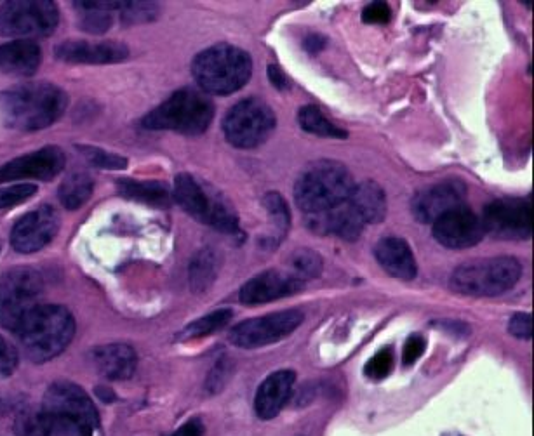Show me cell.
Wrapping results in <instances>:
<instances>
[{
  "instance_id": "1",
  "label": "cell",
  "mask_w": 534,
  "mask_h": 436,
  "mask_svg": "<svg viewBox=\"0 0 534 436\" xmlns=\"http://www.w3.org/2000/svg\"><path fill=\"white\" fill-rule=\"evenodd\" d=\"M98 424V410L86 391L58 381L49 386L39 412L21 417L18 431L23 436H93Z\"/></svg>"
},
{
  "instance_id": "2",
  "label": "cell",
  "mask_w": 534,
  "mask_h": 436,
  "mask_svg": "<svg viewBox=\"0 0 534 436\" xmlns=\"http://www.w3.org/2000/svg\"><path fill=\"white\" fill-rule=\"evenodd\" d=\"M68 96L49 82H32L7 89L0 94V117L16 131H41L61 119Z\"/></svg>"
},
{
  "instance_id": "3",
  "label": "cell",
  "mask_w": 534,
  "mask_h": 436,
  "mask_svg": "<svg viewBox=\"0 0 534 436\" xmlns=\"http://www.w3.org/2000/svg\"><path fill=\"white\" fill-rule=\"evenodd\" d=\"M18 339L27 358L44 364L67 350L75 336V318L65 306L41 304L18 327Z\"/></svg>"
},
{
  "instance_id": "4",
  "label": "cell",
  "mask_w": 534,
  "mask_h": 436,
  "mask_svg": "<svg viewBox=\"0 0 534 436\" xmlns=\"http://www.w3.org/2000/svg\"><path fill=\"white\" fill-rule=\"evenodd\" d=\"M192 75L202 93L227 96L241 91L253 75L251 56L232 44H216L195 56Z\"/></svg>"
},
{
  "instance_id": "5",
  "label": "cell",
  "mask_w": 534,
  "mask_h": 436,
  "mask_svg": "<svg viewBox=\"0 0 534 436\" xmlns=\"http://www.w3.org/2000/svg\"><path fill=\"white\" fill-rule=\"evenodd\" d=\"M347 167L334 160H319L294 185V200L305 214H319L347 202L354 188Z\"/></svg>"
},
{
  "instance_id": "6",
  "label": "cell",
  "mask_w": 534,
  "mask_h": 436,
  "mask_svg": "<svg viewBox=\"0 0 534 436\" xmlns=\"http://www.w3.org/2000/svg\"><path fill=\"white\" fill-rule=\"evenodd\" d=\"M214 119V105L206 93L195 87H183L171 94L162 105L141 120V126L150 131H174V133H206Z\"/></svg>"
},
{
  "instance_id": "7",
  "label": "cell",
  "mask_w": 534,
  "mask_h": 436,
  "mask_svg": "<svg viewBox=\"0 0 534 436\" xmlns=\"http://www.w3.org/2000/svg\"><path fill=\"white\" fill-rule=\"evenodd\" d=\"M174 200L202 225L227 235H239V218L227 199L192 174H178L174 179Z\"/></svg>"
},
{
  "instance_id": "8",
  "label": "cell",
  "mask_w": 534,
  "mask_h": 436,
  "mask_svg": "<svg viewBox=\"0 0 534 436\" xmlns=\"http://www.w3.org/2000/svg\"><path fill=\"white\" fill-rule=\"evenodd\" d=\"M521 273V263L510 256L475 259L453 271L449 287L463 296L494 298L510 291L519 282Z\"/></svg>"
},
{
  "instance_id": "9",
  "label": "cell",
  "mask_w": 534,
  "mask_h": 436,
  "mask_svg": "<svg viewBox=\"0 0 534 436\" xmlns=\"http://www.w3.org/2000/svg\"><path fill=\"white\" fill-rule=\"evenodd\" d=\"M44 280L32 268H14L0 278V325L16 332L23 320L41 306Z\"/></svg>"
},
{
  "instance_id": "10",
  "label": "cell",
  "mask_w": 534,
  "mask_h": 436,
  "mask_svg": "<svg viewBox=\"0 0 534 436\" xmlns=\"http://www.w3.org/2000/svg\"><path fill=\"white\" fill-rule=\"evenodd\" d=\"M277 126L275 113L260 98H246L228 110L223 119V133L230 145L256 148L267 141Z\"/></svg>"
},
{
  "instance_id": "11",
  "label": "cell",
  "mask_w": 534,
  "mask_h": 436,
  "mask_svg": "<svg viewBox=\"0 0 534 436\" xmlns=\"http://www.w3.org/2000/svg\"><path fill=\"white\" fill-rule=\"evenodd\" d=\"M60 21V11L49 0H14L0 6V35L47 37Z\"/></svg>"
},
{
  "instance_id": "12",
  "label": "cell",
  "mask_w": 534,
  "mask_h": 436,
  "mask_svg": "<svg viewBox=\"0 0 534 436\" xmlns=\"http://www.w3.org/2000/svg\"><path fill=\"white\" fill-rule=\"evenodd\" d=\"M303 320L305 315L300 310L277 311L265 317L251 318L235 325L230 332V341L244 350L263 348L291 336Z\"/></svg>"
},
{
  "instance_id": "13",
  "label": "cell",
  "mask_w": 534,
  "mask_h": 436,
  "mask_svg": "<svg viewBox=\"0 0 534 436\" xmlns=\"http://www.w3.org/2000/svg\"><path fill=\"white\" fill-rule=\"evenodd\" d=\"M484 233L501 240H524L533 233L531 199L494 200L484 209L481 218Z\"/></svg>"
},
{
  "instance_id": "14",
  "label": "cell",
  "mask_w": 534,
  "mask_h": 436,
  "mask_svg": "<svg viewBox=\"0 0 534 436\" xmlns=\"http://www.w3.org/2000/svg\"><path fill=\"white\" fill-rule=\"evenodd\" d=\"M60 228V218L51 205H41L39 209L28 212L14 225L11 244L20 254H34L51 244Z\"/></svg>"
},
{
  "instance_id": "15",
  "label": "cell",
  "mask_w": 534,
  "mask_h": 436,
  "mask_svg": "<svg viewBox=\"0 0 534 436\" xmlns=\"http://www.w3.org/2000/svg\"><path fill=\"white\" fill-rule=\"evenodd\" d=\"M467 200V185L460 179H448L437 185L428 186L413 199L414 218L420 223H432L448 214V212L463 207Z\"/></svg>"
},
{
  "instance_id": "16",
  "label": "cell",
  "mask_w": 534,
  "mask_h": 436,
  "mask_svg": "<svg viewBox=\"0 0 534 436\" xmlns=\"http://www.w3.org/2000/svg\"><path fill=\"white\" fill-rule=\"evenodd\" d=\"M67 157L58 146H44L37 152L7 162L0 167V183L20 181V179H54L65 169Z\"/></svg>"
},
{
  "instance_id": "17",
  "label": "cell",
  "mask_w": 534,
  "mask_h": 436,
  "mask_svg": "<svg viewBox=\"0 0 534 436\" xmlns=\"http://www.w3.org/2000/svg\"><path fill=\"white\" fill-rule=\"evenodd\" d=\"M481 218L467 205L444 214L434 223V237L448 249H468L484 238Z\"/></svg>"
},
{
  "instance_id": "18",
  "label": "cell",
  "mask_w": 534,
  "mask_h": 436,
  "mask_svg": "<svg viewBox=\"0 0 534 436\" xmlns=\"http://www.w3.org/2000/svg\"><path fill=\"white\" fill-rule=\"evenodd\" d=\"M54 56L74 65H114L129 58V49L122 42L103 40H65L54 49Z\"/></svg>"
},
{
  "instance_id": "19",
  "label": "cell",
  "mask_w": 534,
  "mask_h": 436,
  "mask_svg": "<svg viewBox=\"0 0 534 436\" xmlns=\"http://www.w3.org/2000/svg\"><path fill=\"white\" fill-rule=\"evenodd\" d=\"M303 287H305V282L296 275L282 273L279 270H268L242 285L239 299L241 303L256 306V304L272 303V301L294 296Z\"/></svg>"
},
{
  "instance_id": "20",
  "label": "cell",
  "mask_w": 534,
  "mask_h": 436,
  "mask_svg": "<svg viewBox=\"0 0 534 436\" xmlns=\"http://www.w3.org/2000/svg\"><path fill=\"white\" fill-rule=\"evenodd\" d=\"M307 221L310 230H314L315 233L338 235L348 242H354L361 237L362 230L366 226L348 200L329 211L307 214Z\"/></svg>"
},
{
  "instance_id": "21",
  "label": "cell",
  "mask_w": 534,
  "mask_h": 436,
  "mask_svg": "<svg viewBox=\"0 0 534 436\" xmlns=\"http://www.w3.org/2000/svg\"><path fill=\"white\" fill-rule=\"evenodd\" d=\"M296 374L293 370H277L261 383L254 398V410L263 421H270L281 414L293 393Z\"/></svg>"
},
{
  "instance_id": "22",
  "label": "cell",
  "mask_w": 534,
  "mask_h": 436,
  "mask_svg": "<svg viewBox=\"0 0 534 436\" xmlns=\"http://www.w3.org/2000/svg\"><path fill=\"white\" fill-rule=\"evenodd\" d=\"M374 256L388 275L411 282L418 275V265L406 240L399 237L383 238L374 249Z\"/></svg>"
},
{
  "instance_id": "23",
  "label": "cell",
  "mask_w": 534,
  "mask_h": 436,
  "mask_svg": "<svg viewBox=\"0 0 534 436\" xmlns=\"http://www.w3.org/2000/svg\"><path fill=\"white\" fill-rule=\"evenodd\" d=\"M94 367L101 376L112 379V381H124L133 376L138 357L136 351L127 344L115 343L105 344L93 351Z\"/></svg>"
},
{
  "instance_id": "24",
  "label": "cell",
  "mask_w": 534,
  "mask_h": 436,
  "mask_svg": "<svg viewBox=\"0 0 534 436\" xmlns=\"http://www.w3.org/2000/svg\"><path fill=\"white\" fill-rule=\"evenodd\" d=\"M41 47L30 40H16L0 46V72L13 77H30L41 67Z\"/></svg>"
},
{
  "instance_id": "25",
  "label": "cell",
  "mask_w": 534,
  "mask_h": 436,
  "mask_svg": "<svg viewBox=\"0 0 534 436\" xmlns=\"http://www.w3.org/2000/svg\"><path fill=\"white\" fill-rule=\"evenodd\" d=\"M348 202L352 204L357 214L366 225H378L387 218V195L378 183L362 181L354 185Z\"/></svg>"
},
{
  "instance_id": "26",
  "label": "cell",
  "mask_w": 534,
  "mask_h": 436,
  "mask_svg": "<svg viewBox=\"0 0 534 436\" xmlns=\"http://www.w3.org/2000/svg\"><path fill=\"white\" fill-rule=\"evenodd\" d=\"M119 192L126 199L154 205V207H169L173 195L164 183L159 181H138V179H119Z\"/></svg>"
},
{
  "instance_id": "27",
  "label": "cell",
  "mask_w": 534,
  "mask_h": 436,
  "mask_svg": "<svg viewBox=\"0 0 534 436\" xmlns=\"http://www.w3.org/2000/svg\"><path fill=\"white\" fill-rule=\"evenodd\" d=\"M218 275V258L214 254L213 249H201L195 254L192 263H190V270H188V277H190V285L195 292H204L213 285Z\"/></svg>"
},
{
  "instance_id": "28",
  "label": "cell",
  "mask_w": 534,
  "mask_h": 436,
  "mask_svg": "<svg viewBox=\"0 0 534 436\" xmlns=\"http://www.w3.org/2000/svg\"><path fill=\"white\" fill-rule=\"evenodd\" d=\"M93 179L84 172H75L61 183L58 195L68 211H77L93 195Z\"/></svg>"
},
{
  "instance_id": "29",
  "label": "cell",
  "mask_w": 534,
  "mask_h": 436,
  "mask_svg": "<svg viewBox=\"0 0 534 436\" xmlns=\"http://www.w3.org/2000/svg\"><path fill=\"white\" fill-rule=\"evenodd\" d=\"M298 122L301 129L307 133L321 136V138L345 139L347 131H343L338 126H334L331 120L326 119V115L317 106H303L298 113Z\"/></svg>"
},
{
  "instance_id": "30",
  "label": "cell",
  "mask_w": 534,
  "mask_h": 436,
  "mask_svg": "<svg viewBox=\"0 0 534 436\" xmlns=\"http://www.w3.org/2000/svg\"><path fill=\"white\" fill-rule=\"evenodd\" d=\"M232 318H234V311L228 310V308L213 311V313H209L206 317L199 318L185 327V331L181 332L180 337L183 341H190V339L211 336L214 332L225 329Z\"/></svg>"
},
{
  "instance_id": "31",
  "label": "cell",
  "mask_w": 534,
  "mask_h": 436,
  "mask_svg": "<svg viewBox=\"0 0 534 436\" xmlns=\"http://www.w3.org/2000/svg\"><path fill=\"white\" fill-rule=\"evenodd\" d=\"M122 25L131 27V25H140L154 21L159 16V6L154 2H122L121 11Z\"/></svg>"
},
{
  "instance_id": "32",
  "label": "cell",
  "mask_w": 534,
  "mask_h": 436,
  "mask_svg": "<svg viewBox=\"0 0 534 436\" xmlns=\"http://www.w3.org/2000/svg\"><path fill=\"white\" fill-rule=\"evenodd\" d=\"M291 268L296 277L305 282V278H317L321 275L322 259L312 249H296L291 256Z\"/></svg>"
},
{
  "instance_id": "33",
  "label": "cell",
  "mask_w": 534,
  "mask_h": 436,
  "mask_svg": "<svg viewBox=\"0 0 534 436\" xmlns=\"http://www.w3.org/2000/svg\"><path fill=\"white\" fill-rule=\"evenodd\" d=\"M77 150L82 153V157L98 169H107V171H121L126 169L127 160L117 153L107 152L103 148L96 146H77Z\"/></svg>"
},
{
  "instance_id": "34",
  "label": "cell",
  "mask_w": 534,
  "mask_h": 436,
  "mask_svg": "<svg viewBox=\"0 0 534 436\" xmlns=\"http://www.w3.org/2000/svg\"><path fill=\"white\" fill-rule=\"evenodd\" d=\"M263 205H265L270 219L274 221L275 230H279L281 238L284 237L288 232L289 221H291L286 200L282 199L279 193H267V197L263 199Z\"/></svg>"
},
{
  "instance_id": "35",
  "label": "cell",
  "mask_w": 534,
  "mask_h": 436,
  "mask_svg": "<svg viewBox=\"0 0 534 436\" xmlns=\"http://www.w3.org/2000/svg\"><path fill=\"white\" fill-rule=\"evenodd\" d=\"M392 369H394V353H392V350H387V348H385V350L378 351V353L369 360L364 372H366V376H368L369 379L381 381V379H385V377L392 372Z\"/></svg>"
},
{
  "instance_id": "36",
  "label": "cell",
  "mask_w": 534,
  "mask_h": 436,
  "mask_svg": "<svg viewBox=\"0 0 534 436\" xmlns=\"http://www.w3.org/2000/svg\"><path fill=\"white\" fill-rule=\"evenodd\" d=\"M35 193H37V186L32 183L9 186L0 192V209H9L14 205L23 204L25 200L32 199Z\"/></svg>"
},
{
  "instance_id": "37",
  "label": "cell",
  "mask_w": 534,
  "mask_h": 436,
  "mask_svg": "<svg viewBox=\"0 0 534 436\" xmlns=\"http://www.w3.org/2000/svg\"><path fill=\"white\" fill-rule=\"evenodd\" d=\"M16 367H18V353L14 350L13 344L0 336V377L11 376Z\"/></svg>"
},
{
  "instance_id": "38",
  "label": "cell",
  "mask_w": 534,
  "mask_h": 436,
  "mask_svg": "<svg viewBox=\"0 0 534 436\" xmlns=\"http://www.w3.org/2000/svg\"><path fill=\"white\" fill-rule=\"evenodd\" d=\"M425 348H427V341L425 337L411 336L409 337L406 344H404V351H402V362L404 365H413L420 360L421 355L425 353Z\"/></svg>"
},
{
  "instance_id": "39",
  "label": "cell",
  "mask_w": 534,
  "mask_h": 436,
  "mask_svg": "<svg viewBox=\"0 0 534 436\" xmlns=\"http://www.w3.org/2000/svg\"><path fill=\"white\" fill-rule=\"evenodd\" d=\"M508 331L517 339H531V334H533L531 315L529 313H515L514 317L510 318Z\"/></svg>"
},
{
  "instance_id": "40",
  "label": "cell",
  "mask_w": 534,
  "mask_h": 436,
  "mask_svg": "<svg viewBox=\"0 0 534 436\" xmlns=\"http://www.w3.org/2000/svg\"><path fill=\"white\" fill-rule=\"evenodd\" d=\"M362 18L366 23H388L390 18H392V9L388 6L387 2H373L369 4L364 13H362Z\"/></svg>"
},
{
  "instance_id": "41",
  "label": "cell",
  "mask_w": 534,
  "mask_h": 436,
  "mask_svg": "<svg viewBox=\"0 0 534 436\" xmlns=\"http://www.w3.org/2000/svg\"><path fill=\"white\" fill-rule=\"evenodd\" d=\"M228 365L230 364H227V360H221L220 364H216L211 376L207 379V390L220 391L223 388V384L227 383L228 374H230Z\"/></svg>"
},
{
  "instance_id": "42",
  "label": "cell",
  "mask_w": 534,
  "mask_h": 436,
  "mask_svg": "<svg viewBox=\"0 0 534 436\" xmlns=\"http://www.w3.org/2000/svg\"><path fill=\"white\" fill-rule=\"evenodd\" d=\"M204 435V424L201 419H190L181 428L167 436H202Z\"/></svg>"
},
{
  "instance_id": "43",
  "label": "cell",
  "mask_w": 534,
  "mask_h": 436,
  "mask_svg": "<svg viewBox=\"0 0 534 436\" xmlns=\"http://www.w3.org/2000/svg\"><path fill=\"white\" fill-rule=\"evenodd\" d=\"M268 79H270V82H272L277 89H286V87H288V79H286V75L282 73L281 68L274 67V65L268 67Z\"/></svg>"
},
{
  "instance_id": "44",
  "label": "cell",
  "mask_w": 534,
  "mask_h": 436,
  "mask_svg": "<svg viewBox=\"0 0 534 436\" xmlns=\"http://www.w3.org/2000/svg\"><path fill=\"white\" fill-rule=\"evenodd\" d=\"M324 46H326V39L321 37V35H310V37L305 40V47H307L308 51L312 54L319 53Z\"/></svg>"
}]
</instances>
